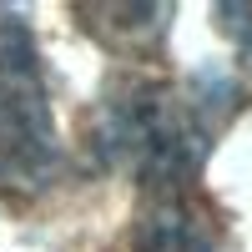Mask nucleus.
I'll return each mask as SVG.
<instances>
[{
  "label": "nucleus",
  "instance_id": "f257e3e1",
  "mask_svg": "<svg viewBox=\"0 0 252 252\" xmlns=\"http://www.w3.org/2000/svg\"><path fill=\"white\" fill-rule=\"evenodd\" d=\"M237 101L242 86L222 71H202L192 81L126 76L101 96L91 116V152L136 177L146 192L192 187Z\"/></svg>",
  "mask_w": 252,
  "mask_h": 252
},
{
  "label": "nucleus",
  "instance_id": "f03ea898",
  "mask_svg": "<svg viewBox=\"0 0 252 252\" xmlns=\"http://www.w3.org/2000/svg\"><path fill=\"white\" fill-rule=\"evenodd\" d=\"M61 172V136L40 56L20 20H0V192L35 197Z\"/></svg>",
  "mask_w": 252,
  "mask_h": 252
},
{
  "label": "nucleus",
  "instance_id": "7ed1b4c3",
  "mask_svg": "<svg viewBox=\"0 0 252 252\" xmlns=\"http://www.w3.org/2000/svg\"><path fill=\"white\" fill-rule=\"evenodd\" d=\"M126 252H232V237L222 212L197 187H161L146 192Z\"/></svg>",
  "mask_w": 252,
  "mask_h": 252
},
{
  "label": "nucleus",
  "instance_id": "20e7f679",
  "mask_svg": "<svg viewBox=\"0 0 252 252\" xmlns=\"http://www.w3.org/2000/svg\"><path fill=\"white\" fill-rule=\"evenodd\" d=\"M217 20H222V31L237 40L242 66L252 71V5H217Z\"/></svg>",
  "mask_w": 252,
  "mask_h": 252
}]
</instances>
